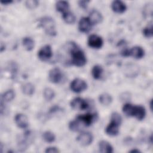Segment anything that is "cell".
Here are the masks:
<instances>
[{"mask_svg":"<svg viewBox=\"0 0 153 153\" xmlns=\"http://www.w3.org/2000/svg\"><path fill=\"white\" fill-rule=\"evenodd\" d=\"M22 43L27 51H31L34 47V41L30 37H25L23 39Z\"/></svg>","mask_w":153,"mask_h":153,"instance_id":"cell-23","label":"cell"},{"mask_svg":"<svg viewBox=\"0 0 153 153\" xmlns=\"http://www.w3.org/2000/svg\"><path fill=\"white\" fill-rule=\"evenodd\" d=\"M39 4V2L36 0H28L25 2V5L29 9H34Z\"/></svg>","mask_w":153,"mask_h":153,"instance_id":"cell-28","label":"cell"},{"mask_svg":"<svg viewBox=\"0 0 153 153\" xmlns=\"http://www.w3.org/2000/svg\"><path fill=\"white\" fill-rule=\"evenodd\" d=\"M91 25L92 24L88 17H82L79 22L78 28L81 32L87 33L90 30Z\"/></svg>","mask_w":153,"mask_h":153,"instance_id":"cell-12","label":"cell"},{"mask_svg":"<svg viewBox=\"0 0 153 153\" xmlns=\"http://www.w3.org/2000/svg\"><path fill=\"white\" fill-rule=\"evenodd\" d=\"M111 120H113L117 123H118V124H121V122H122V118L121 116L120 115V114H119L118 112H113L111 114Z\"/></svg>","mask_w":153,"mask_h":153,"instance_id":"cell-30","label":"cell"},{"mask_svg":"<svg viewBox=\"0 0 153 153\" xmlns=\"http://www.w3.org/2000/svg\"><path fill=\"white\" fill-rule=\"evenodd\" d=\"M143 34L146 38H151L152 36V25L145 27L143 29Z\"/></svg>","mask_w":153,"mask_h":153,"instance_id":"cell-29","label":"cell"},{"mask_svg":"<svg viewBox=\"0 0 153 153\" xmlns=\"http://www.w3.org/2000/svg\"><path fill=\"white\" fill-rule=\"evenodd\" d=\"M39 26L41 27L45 33L50 36H56L57 31L56 23L53 19L50 17H44L39 20Z\"/></svg>","mask_w":153,"mask_h":153,"instance_id":"cell-3","label":"cell"},{"mask_svg":"<svg viewBox=\"0 0 153 153\" xmlns=\"http://www.w3.org/2000/svg\"><path fill=\"white\" fill-rule=\"evenodd\" d=\"M87 84L86 82L80 78H75L71 82L70 88L75 93H81L87 89Z\"/></svg>","mask_w":153,"mask_h":153,"instance_id":"cell-4","label":"cell"},{"mask_svg":"<svg viewBox=\"0 0 153 153\" xmlns=\"http://www.w3.org/2000/svg\"><path fill=\"white\" fill-rule=\"evenodd\" d=\"M93 137L92 134L88 132H84L79 134L76 137L78 142L82 146H88L90 145L93 141Z\"/></svg>","mask_w":153,"mask_h":153,"instance_id":"cell-8","label":"cell"},{"mask_svg":"<svg viewBox=\"0 0 153 153\" xmlns=\"http://www.w3.org/2000/svg\"><path fill=\"white\" fill-rule=\"evenodd\" d=\"M5 45H4L2 44H1V51L2 52L3 50H5Z\"/></svg>","mask_w":153,"mask_h":153,"instance_id":"cell-35","label":"cell"},{"mask_svg":"<svg viewBox=\"0 0 153 153\" xmlns=\"http://www.w3.org/2000/svg\"><path fill=\"white\" fill-rule=\"evenodd\" d=\"M82 124H81V123L78 120H74L69 123V128L71 130L73 131H78L81 130V128L82 127Z\"/></svg>","mask_w":153,"mask_h":153,"instance_id":"cell-26","label":"cell"},{"mask_svg":"<svg viewBox=\"0 0 153 153\" xmlns=\"http://www.w3.org/2000/svg\"><path fill=\"white\" fill-rule=\"evenodd\" d=\"M12 2H13L12 1H1V2L3 4H8L11 3Z\"/></svg>","mask_w":153,"mask_h":153,"instance_id":"cell-33","label":"cell"},{"mask_svg":"<svg viewBox=\"0 0 153 153\" xmlns=\"http://www.w3.org/2000/svg\"><path fill=\"white\" fill-rule=\"evenodd\" d=\"M17 126L21 128H26L28 126V120L27 117L23 114H17L14 118Z\"/></svg>","mask_w":153,"mask_h":153,"instance_id":"cell-13","label":"cell"},{"mask_svg":"<svg viewBox=\"0 0 153 153\" xmlns=\"http://www.w3.org/2000/svg\"><path fill=\"white\" fill-rule=\"evenodd\" d=\"M123 112L127 117H134L138 120L144 119L146 112L142 106H134L130 103H126L123 107Z\"/></svg>","mask_w":153,"mask_h":153,"instance_id":"cell-2","label":"cell"},{"mask_svg":"<svg viewBox=\"0 0 153 153\" xmlns=\"http://www.w3.org/2000/svg\"><path fill=\"white\" fill-rule=\"evenodd\" d=\"M15 97V93L13 90L10 89L3 93L2 95V101L4 102H9L13 100Z\"/></svg>","mask_w":153,"mask_h":153,"instance_id":"cell-22","label":"cell"},{"mask_svg":"<svg viewBox=\"0 0 153 153\" xmlns=\"http://www.w3.org/2000/svg\"><path fill=\"white\" fill-rule=\"evenodd\" d=\"M88 19H90L92 25L100 23L103 19L101 13L97 10H94L91 11Z\"/></svg>","mask_w":153,"mask_h":153,"instance_id":"cell-16","label":"cell"},{"mask_svg":"<svg viewBox=\"0 0 153 153\" xmlns=\"http://www.w3.org/2000/svg\"><path fill=\"white\" fill-rule=\"evenodd\" d=\"M45 152L47 153H57V152H59V151L57 148L51 146V147L47 148Z\"/></svg>","mask_w":153,"mask_h":153,"instance_id":"cell-31","label":"cell"},{"mask_svg":"<svg viewBox=\"0 0 153 153\" xmlns=\"http://www.w3.org/2000/svg\"><path fill=\"white\" fill-rule=\"evenodd\" d=\"M63 19L68 24H73L75 21V17L74 14L68 11L63 13Z\"/></svg>","mask_w":153,"mask_h":153,"instance_id":"cell-24","label":"cell"},{"mask_svg":"<svg viewBox=\"0 0 153 153\" xmlns=\"http://www.w3.org/2000/svg\"><path fill=\"white\" fill-rule=\"evenodd\" d=\"M103 73V68L99 65H94L91 69V75L94 79H99L101 78Z\"/></svg>","mask_w":153,"mask_h":153,"instance_id":"cell-21","label":"cell"},{"mask_svg":"<svg viewBox=\"0 0 153 153\" xmlns=\"http://www.w3.org/2000/svg\"><path fill=\"white\" fill-rule=\"evenodd\" d=\"M140 152V151L139 150L136 149H132V150H131V151H130V152H137V153H139V152Z\"/></svg>","mask_w":153,"mask_h":153,"instance_id":"cell-34","label":"cell"},{"mask_svg":"<svg viewBox=\"0 0 153 153\" xmlns=\"http://www.w3.org/2000/svg\"><path fill=\"white\" fill-rule=\"evenodd\" d=\"M71 106L74 109L84 110L88 108V103L87 102L81 97L74 98L71 102Z\"/></svg>","mask_w":153,"mask_h":153,"instance_id":"cell-5","label":"cell"},{"mask_svg":"<svg viewBox=\"0 0 153 153\" xmlns=\"http://www.w3.org/2000/svg\"><path fill=\"white\" fill-rule=\"evenodd\" d=\"M144 50L139 46L133 47L129 50V56H133L135 59H141L144 56Z\"/></svg>","mask_w":153,"mask_h":153,"instance_id":"cell-15","label":"cell"},{"mask_svg":"<svg viewBox=\"0 0 153 153\" xmlns=\"http://www.w3.org/2000/svg\"><path fill=\"white\" fill-rule=\"evenodd\" d=\"M111 8L117 13H123L126 10L127 7L123 1L117 0L112 1L111 4Z\"/></svg>","mask_w":153,"mask_h":153,"instance_id":"cell-14","label":"cell"},{"mask_svg":"<svg viewBox=\"0 0 153 153\" xmlns=\"http://www.w3.org/2000/svg\"><path fill=\"white\" fill-rule=\"evenodd\" d=\"M102 38L97 35H91L88 39V45L93 48H100L103 45Z\"/></svg>","mask_w":153,"mask_h":153,"instance_id":"cell-9","label":"cell"},{"mask_svg":"<svg viewBox=\"0 0 153 153\" xmlns=\"http://www.w3.org/2000/svg\"><path fill=\"white\" fill-rule=\"evenodd\" d=\"M99 148L100 152L102 153H111L113 152L112 146L106 140H101L99 143Z\"/></svg>","mask_w":153,"mask_h":153,"instance_id":"cell-17","label":"cell"},{"mask_svg":"<svg viewBox=\"0 0 153 153\" xmlns=\"http://www.w3.org/2000/svg\"><path fill=\"white\" fill-rule=\"evenodd\" d=\"M43 139L47 143H52L55 140L56 136L54 134L50 131H46L42 134Z\"/></svg>","mask_w":153,"mask_h":153,"instance_id":"cell-27","label":"cell"},{"mask_svg":"<svg viewBox=\"0 0 153 153\" xmlns=\"http://www.w3.org/2000/svg\"><path fill=\"white\" fill-rule=\"evenodd\" d=\"M53 55L52 49L50 45H45L42 47L38 53V58L42 61H46L50 59Z\"/></svg>","mask_w":153,"mask_h":153,"instance_id":"cell-6","label":"cell"},{"mask_svg":"<svg viewBox=\"0 0 153 153\" xmlns=\"http://www.w3.org/2000/svg\"><path fill=\"white\" fill-rule=\"evenodd\" d=\"M120 124L118 123L111 120V123L106 126L105 128V132L108 135L114 136L118 134L119 133V126Z\"/></svg>","mask_w":153,"mask_h":153,"instance_id":"cell-11","label":"cell"},{"mask_svg":"<svg viewBox=\"0 0 153 153\" xmlns=\"http://www.w3.org/2000/svg\"><path fill=\"white\" fill-rule=\"evenodd\" d=\"M99 100L101 104L105 106H108L111 103L112 98L109 94L107 93H103L99 96Z\"/></svg>","mask_w":153,"mask_h":153,"instance_id":"cell-19","label":"cell"},{"mask_svg":"<svg viewBox=\"0 0 153 153\" xmlns=\"http://www.w3.org/2000/svg\"><path fill=\"white\" fill-rule=\"evenodd\" d=\"M96 115L92 114H86L84 115H78L76 117V120L81 123V124L84 126H90L93 122L95 120Z\"/></svg>","mask_w":153,"mask_h":153,"instance_id":"cell-10","label":"cell"},{"mask_svg":"<svg viewBox=\"0 0 153 153\" xmlns=\"http://www.w3.org/2000/svg\"><path fill=\"white\" fill-rule=\"evenodd\" d=\"M69 7V4L68 1H57L56 4V10L63 13L68 11V10Z\"/></svg>","mask_w":153,"mask_h":153,"instance_id":"cell-20","label":"cell"},{"mask_svg":"<svg viewBox=\"0 0 153 153\" xmlns=\"http://www.w3.org/2000/svg\"><path fill=\"white\" fill-rule=\"evenodd\" d=\"M22 91L25 95L32 96L34 93L35 87L32 83L27 82L22 85Z\"/></svg>","mask_w":153,"mask_h":153,"instance_id":"cell-18","label":"cell"},{"mask_svg":"<svg viewBox=\"0 0 153 153\" xmlns=\"http://www.w3.org/2000/svg\"><path fill=\"white\" fill-rule=\"evenodd\" d=\"M69 48L72 57L71 63L75 66L78 67L84 66L87 62V59L84 53L75 42H69Z\"/></svg>","mask_w":153,"mask_h":153,"instance_id":"cell-1","label":"cell"},{"mask_svg":"<svg viewBox=\"0 0 153 153\" xmlns=\"http://www.w3.org/2000/svg\"><path fill=\"white\" fill-rule=\"evenodd\" d=\"M89 2H90L89 1H78V4L82 8L85 9L87 8Z\"/></svg>","mask_w":153,"mask_h":153,"instance_id":"cell-32","label":"cell"},{"mask_svg":"<svg viewBox=\"0 0 153 153\" xmlns=\"http://www.w3.org/2000/svg\"><path fill=\"white\" fill-rule=\"evenodd\" d=\"M43 96L44 99L47 101H51L54 97L55 93L53 89H51V88L47 87L44 90Z\"/></svg>","mask_w":153,"mask_h":153,"instance_id":"cell-25","label":"cell"},{"mask_svg":"<svg viewBox=\"0 0 153 153\" xmlns=\"http://www.w3.org/2000/svg\"><path fill=\"white\" fill-rule=\"evenodd\" d=\"M62 72L59 68H54L51 69L49 72V80L53 83H59L62 79Z\"/></svg>","mask_w":153,"mask_h":153,"instance_id":"cell-7","label":"cell"}]
</instances>
